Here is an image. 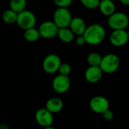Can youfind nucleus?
Returning a JSON list of instances; mask_svg holds the SVG:
<instances>
[{"mask_svg":"<svg viewBox=\"0 0 129 129\" xmlns=\"http://www.w3.org/2000/svg\"><path fill=\"white\" fill-rule=\"evenodd\" d=\"M2 20L5 23L8 24H13L14 23H17V13L11 9L5 10L2 14Z\"/></svg>","mask_w":129,"mask_h":129,"instance_id":"a211bd4d","label":"nucleus"},{"mask_svg":"<svg viewBox=\"0 0 129 129\" xmlns=\"http://www.w3.org/2000/svg\"><path fill=\"white\" fill-rule=\"evenodd\" d=\"M9 6L10 9L18 14L26 9V0H10Z\"/></svg>","mask_w":129,"mask_h":129,"instance_id":"6ab92c4d","label":"nucleus"},{"mask_svg":"<svg viewBox=\"0 0 129 129\" xmlns=\"http://www.w3.org/2000/svg\"><path fill=\"white\" fill-rule=\"evenodd\" d=\"M58 72L60 75H63V76H69L70 73H71V67L69 63H63L60 64Z\"/></svg>","mask_w":129,"mask_h":129,"instance_id":"4be33fe9","label":"nucleus"},{"mask_svg":"<svg viewBox=\"0 0 129 129\" xmlns=\"http://www.w3.org/2000/svg\"><path fill=\"white\" fill-rule=\"evenodd\" d=\"M76 43L78 45H84L85 43H86V40L84 37L83 35H81V36H77L76 39Z\"/></svg>","mask_w":129,"mask_h":129,"instance_id":"393cba45","label":"nucleus"},{"mask_svg":"<svg viewBox=\"0 0 129 129\" xmlns=\"http://www.w3.org/2000/svg\"><path fill=\"white\" fill-rule=\"evenodd\" d=\"M128 39V33L125 29L113 30L110 36V43L116 47H122L126 45Z\"/></svg>","mask_w":129,"mask_h":129,"instance_id":"9d476101","label":"nucleus"},{"mask_svg":"<svg viewBox=\"0 0 129 129\" xmlns=\"http://www.w3.org/2000/svg\"><path fill=\"white\" fill-rule=\"evenodd\" d=\"M75 34L73 33V31L69 28H60L58 29L57 36L60 41L65 43H70L74 39Z\"/></svg>","mask_w":129,"mask_h":129,"instance_id":"dca6fc26","label":"nucleus"},{"mask_svg":"<svg viewBox=\"0 0 129 129\" xmlns=\"http://www.w3.org/2000/svg\"><path fill=\"white\" fill-rule=\"evenodd\" d=\"M101 55L97 52H91L87 57V62L89 66L92 67H100V64L102 60Z\"/></svg>","mask_w":129,"mask_h":129,"instance_id":"aec40b11","label":"nucleus"},{"mask_svg":"<svg viewBox=\"0 0 129 129\" xmlns=\"http://www.w3.org/2000/svg\"><path fill=\"white\" fill-rule=\"evenodd\" d=\"M91 110L95 113L102 114L109 109L110 103L107 98L103 96H95L92 98L89 102Z\"/></svg>","mask_w":129,"mask_h":129,"instance_id":"6e6552de","label":"nucleus"},{"mask_svg":"<svg viewBox=\"0 0 129 129\" xmlns=\"http://www.w3.org/2000/svg\"><path fill=\"white\" fill-rule=\"evenodd\" d=\"M83 36L86 40V43L91 45H97L104 40L106 32L102 25L93 23L87 26Z\"/></svg>","mask_w":129,"mask_h":129,"instance_id":"f257e3e1","label":"nucleus"},{"mask_svg":"<svg viewBox=\"0 0 129 129\" xmlns=\"http://www.w3.org/2000/svg\"><path fill=\"white\" fill-rule=\"evenodd\" d=\"M81 2L88 9H95L99 7L101 0H81Z\"/></svg>","mask_w":129,"mask_h":129,"instance_id":"412c9836","label":"nucleus"},{"mask_svg":"<svg viewBox=\"0 0 129 129\" xmlns=\"http://www.w3.org/2000/svg\"><path fill=\"white\" fill-rule=\"evenodd\" d=\"M44 129H55L54 128H53V127H51V126H49V127H46V128H45Z\"/></svg>","mask_w":129,"mask_h":129,"instance_id":"cd10ccee","label":"nucleus"},{"mask_svg":"<svg viewBox=\"0 0 129 129\" xmlns=\"http://www.w3.org/2000/svg\"><path fill=\"white\" fill-rule=\"evenodd\" d=\"M54 4L58 8H67L71 5L73 0H54Z\"/></svg>","mask_w":129,"mask_h":129,"instance_id":"5701e85b","label":"nucleus"},{"mask_svg":"<svg viewBox=\"0 0 129 129\" xmlns=\"http://www.w3.org/2000/svg\"><path fill=\"white\" fill-rule=\"evenodd\" d=\"M103 76V71L100 67L90 66L85 72V79L89 83L98 82Z\"/></svg>","mask_w":129,"mask_h":129,"instance_id":"f8f14e48","label":"nucleus"},{"mask_svg":"<svg viewBox=\"0 0 129 129\" xmlns=\"http://www.w3.org/2000/svg\"><path fill=\"white\" fill-rule=\"evenodd\" d=\"M111 1H113V2H115V1H116V0H111Z\"/></svg>","mask_w":129,"mask_h":129,"instance_id":"c756f323","label":"nucleus"},{"mask_svg":"<svg viewBox=\"0 0 129 129\" xmlns=\"http://www.w3.org/2000/svg\"><path fill=\"white\" fill-rule=\"evenodd\" d=\"M119 1L124 5H129V0H119Z\"/></svg>","mask_w":129,"mask_h":129,"instance_id":"bb28decb","label":"nucleus"},{"mask_svg":"<svg viewBox=\"0 0 129 129\" xmlns=\"http://www.w3.org/2000/svg\"><path fill=\"white\" fill-rule=\"evenodd\" d=\"M69 28L73 31V33L75 35L81 36L84 34L87 28V26L85 20L82 18L76 17H73Z\"/></svg>","mask_w":129,"mask_h":129,"instance_id":"ddd939ff","label":"nucleus"},{"mask_svg":"<svg viewBox=\"0 0 129 129\" xmlns=\"http://www.w3.org/2000/svg\"><path fill=\"white\" fill-rule=\"evenodd\" d=\"M128 36H129V29L128 30Z\"/></svg>","mask_w":129,"mask_h":129,"instance_id":"c85d7f7f","label":"nucleus"},{"mask_svg":"<svg viewBox=\"0 0 129 129\" xmlns=\"http://www.w3.org/2000/svg\"><path fill=\"white\" fill-rule=\"evenodd\" d=\"M53 21L60 28H67L70 26L73 19L70 11L66 8H57L53 16Z\"/></svg>","mask_w":129,"mask_h":129,"instance_id":"7ed1b4c3","label":"nucleus"},{"mask_svg":"<svg viewBox=\"0 0 129 129\" xmlns=\"http://www.w3.org/2000/svg\"><path fill=\"white\" fill-rule=\"evenodd\" d=\"M63 107V103L61 99L58 98H51L48 99L45 104V108L52 114L57 113Z\"/></svg>","mask_w":129,"mask_h":129,"instance_id":"4468645a","label":"nucleus"},{"mask_svg":"<svg viewBox=\"0 0 129 129\" xmlns=\"http://www.w3.org/2000/svg\"><path fill=\"white\" fill-rule=\"evenodd\" d=\"M102 116H103L104 119L107 121H111L114 118V114H113V111L110 110V109H108L105 112H104L102 113Z\"/></svg>","mask_w":129,"mask_h":129,"instance_id":"b1692460","label":"nucleus"},{"mask_svg":"<svg viewBox=\"0 0 129 129\" xmlns=\"http://www.w3.org/2000/svg\"><path fill=\"white\" fill-rule=\"evenodd\" d=\"M23 37L27 42H33L37 41L41 37V36H40L39 29H36L35 27H33V28L24 30Z\"/></svg>","mask_w":129,"mask_h":129,"instance_id":"f3484780","label":"nucleus"},{"mask_svg":"<svg viewBox=\"0 0 129 129\" xmlns=\"http://www.w3.org/2000/svg\"><path fill=\"white\" fill-rule=\"evenodd\" d=\"M35 118L37 123L40 126H42L44 128L51 126L54 122L53 114L49 112L46 108H42L38 110L36 113Z\"/></svg>","mask_w":129,"mask_h":129,"instance_id":"9b49d317","label":"nucleus"},{"mask_svg":"<svg viewBox=\"0 0 129 129\" xmlns=\"http://www.w3.org/2000/svg\"><path fill=\"white\" fill-rule=\"evenodd\" d=\"M41 37L44 39H52L57 36L59 28L54 21H45L39 27Z\"/></svg>","mask_w":129,"mask_h":129,"instance_id":"1a4fd4ad","label":"nucleus"},{"mask_svg":"<svg viewBox=\"0 0 129 129\" xmlns=\"http://www.w3.org/2000/svg\"><path fill=\"white\" fill-rule=\"evenodd\" d=\"M16 23L20 28L26 30L35 26L36 23V17L32 11L24 10L17 14Z\"/></svg>","mask_w":129,"mask_h":129,"instance_id":"39448f33","label":"nucleus"},{"mask_svg":"<svg viewBox=\"0 0 129 129\" xmlns=\"http://www.w3.org/2000/svg\"><path fill=\"white\" fill-rule=\"evenodd\" d=\"M98 8L104 15L108 17L116 12V6L114 2L111 0H101Z\"/></svg>","mask_w":129,"mask_h":129,"instance_id":"2eb2a0df","label":"nucleus"},{"mask_svg":"<svg viewBox=\"0 0 129 129\" xmlns=\"http://www.w3.org/2000/svg\"><path fill=\"white\" fill-rule=\"evenodd\" d=\"M61 64L60 58L55 54H48L43 60L42 67L45 72L49 74H53L58 71L59 67Z\"/></svg>","mask_w":129,"mask_h":129,"instance_id":"423d86ee","label":"nucleus"},{"mask_svg":"<svg viewBox=\"0 0 129 129\" xmlns=\"http://www.w3.org/2000/svg\"><path fill=\"white\" fill-rule=\"evenodd\" d=\"M71 82L68 76L59 74L55 76L52 81V88L54 91L59 94L67 92L70 88Z\"/></svg>","mask_w":129,"mask_h":129,"instance_id":"0eeeda50","label":"nucleus"},{"mask_svg":"<svg viewBox=\"0 0 129 129\" xmlns=\"http://www.w3.org/2000/svg\"><path fill=\"white\" fill-rule=\"evenodd\" d=\"M107 23L109 26L113 30L125 29L128 26L129 18L123 12H115L109 16Z\"/></svg>","mask_w":129,"mask_h":129,"instance_id":"20e7f679","label":"nucleus"},{"mask_svg":"<svg viewBox=\"0 0 129 129\" xmlns=\"http://www.w3.org/2000/svg\"><path fill=\"white\" fill-rule=\"evenodd\" d=\"M0 129H11L6 124L0 123Z\"/></svg>","mask_w":129,"mask_h":129,"instance_id":"a878e982","label":"nucleus"},{"mask_svg":"<svg viewBox=\"0 0 129 129\" xmlns=\"http://www.w3.org/2000/svg\"><path fill=\"white\" fill-rule=\"evenodd\" d=\"M120 64L119 58L115 54H108L102 57L100 67L102 70L103 73L110 74L116 72Z\"/></svg>","mask_w":129,"mask_h":129,"instance_id":"f03ea898","label":"nucleus"}]
</instances>
